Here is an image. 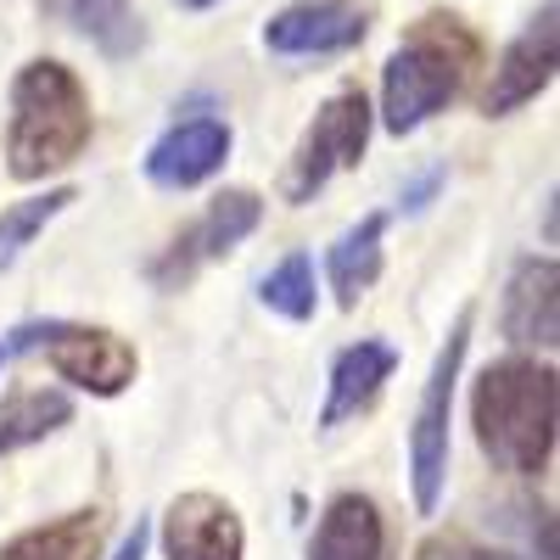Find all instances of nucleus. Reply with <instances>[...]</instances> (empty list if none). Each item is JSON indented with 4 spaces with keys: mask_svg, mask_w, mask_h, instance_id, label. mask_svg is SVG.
<instances>
[{
    "mask_svg": "<svg viewBox=\"0 0 560 560\" xmlns=\"http://www.w3.org/2000/svg\"><path fill=\"white\" fill-rule=\"evenodd\" d=\"M57 12L113 62L135 57L140 45H147V28L135 18V0H57Z\"/></svg>",
    "mask_w": 560,
    "mask_h": 560,
    "instance_id": "nucleus-17",
    "label": "nucleus"
},
{
    "mask_svg": "<svg viewBox=\"0 0 560 560\" xmlns=\"http://www.w3.org/2000/svg\"><path fill=\"white\" fill-rule=\"evenodd\" d=\"M258 298H264V308H269V314L292 319V325L314 319V303H319L314 258H308V253H287V258H280V264L258 280Z\"/></svg>",
    "mask_w": 560,
    "mask_h": 560,
    "instance_id": "nucleus-19",
    "label": "nucleus"
},
{
    "mask_svg": "<svg viewBox=\"0 0 560 560\" xmlns=\"http://www.w3.org/2000/svg\"><path fill=\"white\" fill-rule=\"evenodd\" d=\"M96 118H90L84 79L57 62L34 57L12 79V124H7V168L12 179H45L84 158Z\"/></svg>",
    "mask_w": 560,
    "mask_h": 560,
    "instance_id": "nucleus-2",
    "label": "nucleus"
},
{
    "mask_svg": "<svg viewBox=\"0 0 560 560\" xmlns=\"http://www.w3.org/2000/svg\"><path fill=\"white\" fill-rule=\"evenodd\" d=\"M12 348L18 353H39L68 387H79L90 398L129 393L135 370H140L135 342H124L118 331H107V325H84V319H34V325H18Z\"/></svg>",
    "mask_w": 560,
    "mask_h": 560,
    "instance_id": "nucleus-5",
    "label": "nucleus"
},
{
    "mask_svg": "<svg viewBox=\"0 0 560 560\" xmlns=\"http://www.w3.org/2000/svg\"><path fill=\"white\" fill-rule=\"evenodd\" d=\"M393 370H398V348L387 342H353L331 359V382H325V404H319V427L325 432H337L348 427V420H359L370 404L382 398V387L393 382Z\"/></svg>",
    "mask_w": 560,
    "mask_h": 560,
    "instance_id": "nucleus-12",
    "label": "nucleus"
},
{
    "mask_svg": "<svg viewBox=\"0 0 560 560\" xmlns=\"http://www.w3.org/2000/svg\"><path fill=\"white\" fill-rule=\"evenodd\" d=\"M68 202H79V191H73V185H57V191H45V197H23V202H12L7 213H0V269H12V264L34 247L39 230L51 224Z\"/></svg>",
    "mask_w": 560,
    "mask_h": 560,
    "instance_id": "nucleus-20",
    "label": "nucleus"
},
{
    "mask_svg": "<svg viewBox=\"0 0 560 560\" xmlns=\"http://www.w3.org/2000/svg\"><path fill=\"white\" fill-rule=\"evenodd\" d=\"M477 68H482V39L454 12L420 18L382 68V124H387V135H415L432 113L459 102Z\"/></svg>",
    "mask_w": 560,
    "mask_h": 560,
    "instance_id": "nucleus-3",
    "label": "nucleus"
},
{
    "mask_svg": "<svg viewBox=\"0 0 560 560\" xmlns=\"http://www.w3.org/2000/svg\"><path fill=\"white\" fill-rule=\"evenodd\" d=\"M427 560H522V555H504V549H482V544H432Z\"/></svg>",
    "mask_w": 560,
    "mask_h": 560,
    "instance_id": "nucleus-21",
    "label": "nucleus"
},
{
    "mask_svg": "<svg viewBox=\"0 0 560 560\" xmlns=\"http://www.w3.org/2000/svg\"><path fill=\"white\" fill-rule=\"evenodd\" d=\"M179 7H191V12H202V7H219V0H179Z\"/></svg>",
    "mask_w": 560,
    "mask_h": 560,
    "instance_id": "nucleus-24",
    "label": "nucleus"
},
{
    "mask_svg": "<svg viewBox=\"0 0 560 560\" xmlns=\"http://www.w3.org/2000/svg\"><path fill=\"white\" fill-rule=\"evenodd\" d=\"M258 224H264V197H258V191H247V185H236V191H219V197L202 208V219L185 224L179 236L163 247V258H152V269H147L152 287L179 292L197 269H208V264H219V258L236 253Z\"/></svg>",
    "mask_w": 560,
    "mask_h": 560,
    "instance_id": "nucleus-7",
    "label": "nucleus"
},
{
    "mask_svg": "<svg viewBox=\"0 0 560 560\" xmlns=\"http://www.w3.org/2000/svg\"><path fill=\"white\" fill-rule=\"evenodd\" d=\"M230 158V124L224 118H185L163 129L147 152V179L163 191H191V185L213 179Z\"/></svg>",
    "mask_w": 560,
    "mask_h": 560,
    "instance_id": "nucleus-11",
    "label": "nucleus"
},
{
    "mask_svg": "<svg viewBox=\"0 0 560 560\" xmlns=\"http://www.w3.org/2000/svg\"><path fill=\"white\" fill-rule=\"evenodd\" d=\"M438 185H443V168H432V174H420V179L409 185V191H404V213H420V208H427V202H432V191H438Z\"/></svg>",
    "mask_w": 560,
    "mask_h": 560,
    "instance_id": "nucleus-23",
    "label": "nucleus"
},
{
    "mask_svg": "<svg viewBox=\"0 0 560 560\" xmlns=\"http://www.w3.org/2000/svg\"><path fill=\"white\" fill-rule=\"evenodd\" d=\"M387 555V527L370 493H337L325 504V516L314 527L308 560H382Z\"/></svg>",
    "mask_w": 560,
    "mask_h": 560,
    "instance_id": "nucleus-14",
    "label": "nucleus"
},
{
    "mask_svg": "<svg viewBox=\"0 0 560 560\" xmlns=\"http://www.w3.org/2000/svg\"><path fill=\"white\" fill-rule=\"evenodd\" d=\"M96 538H102V510H68V516L0 544V560H90Z\"/></svg>",
    "mask_w": 560,
    "mask_h": 560,
    "instance_id": "nucleus-16",
    "label": "nucleus"
},
{
    "mask_svg": "<svg viewBox=\"0 0 560 560\" xmlns=\"http://www.w3.org/2000/svg\"><path fill=\"white\" fill-rule=\"evenodd\" d=\"M382 242H387V213H364L325 253V275H331V292L342 308H359V298L382 280Z\"/></svg>",
    "mask_w": 560,
    "mask_h": 560,
    "instance_id": "nucleus-15",
    "label": "nucleus"
},
{
    "mask_svg": "<svg viewBox=\"0 0 560 560\" xmlns=\"http://www.w3.org/2000/svg\"><path fill=\"white\" fill-rule=\"evenodd\" d=\"M147 544H152V527H147V522H135V527L118 538L113 560H147Z\"/></svg>",
    "mask_w": 560,
    "mask_h": 560,
    "instance_id": "nucleus-22",
    "label": "nucleus"
},
{
    "mask_svg": "<svg viewBox=\"0 0 560 560\" xmlns=\"http://www.w3.org/2000/svg\"><path fill=\"white\" fill-rule=\"evenodd\" d=\"M560 376L538 359H493L471 393V427L482 454L510 477H538L555 459Z\"/></svg>",
    "mask_w": 560,
    "mask_h": 560,
    "instance_id": "nucleus-1",
    "label": "nucleus"
},
{
    "mask_svg": "<svg viewBox=\"0 0 560 560\" xmlns=\"http://www.w3.org/2000/svg\"><path fill=\"white\" fill-rule=\"evenodd\" d=\"M73 420V398L57 393V387H34V393H18L7 409H0V454H18L28 443H45L51 432H62Z\"/></svg>",
    "mask_w": 560,
    "mask_h": 560,
    "instance_id": "nucleus-18",
    "label": "nucleus"
},
{
    "mask_svg": "<svg viewBox=\"0 0 560 560\" xmlns=\"http://www.w3.org/2000/svg\"><path fill=\"white\" fill-rule=\"evenodd\" d=\"M504 337L522 348H555L560 337V269L555 258H522L504 287Z\"/></svg>",
    "mask_w": 560,
    "mask_h": 560,
    "instance_id": "nucleus-13",
    "label": "nucleus"
},
{
    "mask_svg": "<svg viewBox=\"0 0 560 560\" xmlns=\"http://www.w3.org/2000/svg\"><path fill=\"white\" fill-rule=\"evenodd\" d=\"M471 308H459L448 337L432 359V376L420 387V409L409 427V493L420 516H438V504L448 493V420H454V387L465 370V348H471Z\"/></svg>",
    "mask_w": 560,
    "mask_h": 560,
    "instance_id": "nucleus-4",
    "label": "nucleus"
},
{
    "mask_svg": "<svg viewBox=\"0 0 560 560\" xmlns=\"http://www.w3.org/2000/svg\"><path fill=\"white\" fill-rule=\"evenodd\" d=\"M168 560H247V527L219 493H179L163 516Z\"/></svg>",
    "mask_w": 560,
    "mask_h": 560,
    "instance_id": "nucleus-10",
    "label": "nucleus"
},
{
    "mask_svg": "<svg viewBox=\"0 0 560 560\" xmlns=\"http://www.w3.org/2000/svg\"><path fill=\"white\" fill-rule=\"evenodd\" d=\"M364 147H370V96H364L359 84H348L303 129L298 152L287 163V179H280V197H287L292 208L314 202L342 168H359Z\"/></svg>",
    "mask_w": 560,
    "mask_h": 560,
    "instance_id": "nucleus-6",
    "label": "nucleus"
},
{
    "mask_svg": "<svg viewBox=\"0 0 560 560\" xmlns=\"http://www.w3.org/2000/svg\"><path fill=\"white\" fill-rule=\"evenodd\" d=\"M370 34V12L359 0H292L264 23V45L275 57H337Z\"/></svg>",
    "mask_w": 560,
    "mask_h": 560,
    "instance_id": "nucleus-8",
    "label": "nucleus"
},
{
    "mask_svg": "<svg viewBox=\"0 0 560 560\" xmlns=\"http://www.w3.org/2000/svg\"><path fill=\"white\" fill-rule=\"evenodd\" d=\"M560 7L555 0H544V12L504 45V57L493 62V84H488V96H482V113L488 118H504V113H516L527 102H538L549 79H555V57H560V28H555Z\"/></svg>",
    "mask_w": 560,
    "mask_h": 560,
    "instance_id": "nucleus-9",
    "label": "nucleus"
}]
</instances>
